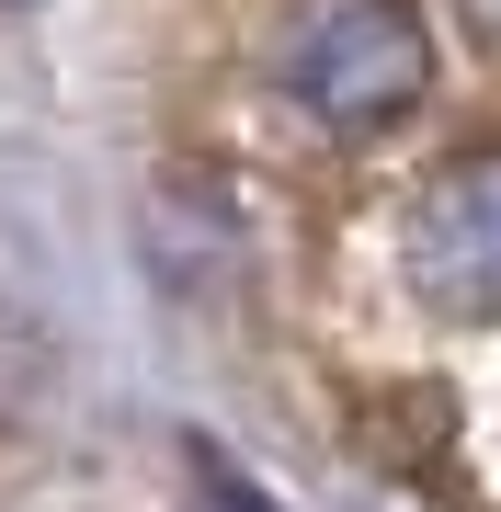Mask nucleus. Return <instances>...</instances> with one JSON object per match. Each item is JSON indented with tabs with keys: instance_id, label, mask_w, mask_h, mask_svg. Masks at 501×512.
Here are the masks:
<instances>
[{
	"instance_id": "20e7f679",
	"label": "nucleus",
	"mask_w": 501,
	"mask_h": 512,
	"mask_svg": "<svg viewBox=\"0 0 501 512\" xmlns=\"http://www.w3.org/2000/svg\"><path fill=\"white\" fill-rule=\"evenodd\" d=\"M445 12L467 23V46H479V57H501V0H445Z\"/></svg>"
},
{
	"instance_id": "f257e3e1",
	"label": "nucleus",
	"mask_w": 501,
	"mask_h": 512,
	"mask_svg": "<svg viewBox=\"0 0 501 512\" xmlns=\"http://www.w3.org/2000/svg\"><path fill=\"white\" fill-rule=\"evenodd\" d=\"M274 92L319 137H388L433 92V23L422 0H297L274 35Z\"/></svg>"
},
{
	"instance_id": "7ed1b4c3",
	"label": "nucleus",
	"mask_w": 501,
	"mask_h": 512,
	"mask_svg": "<svg viewBox=\"0 0 501 512\" xmlns=\"http://www.w3.org/2000/svg\"><path fill=\"white\" fill-rule=\"evenodd\" d=\"M194 512H274V501H262V490H240L228 467H205V478H194Z\"/></svg>"
},
{
	"instance_id": "f03ea898",
	"label": "nucleus",
	"mask_w": 501,
	"mask_h": 512,
	"mask_svg": "<svg viewBox=\"0 0 501 512\" xmlns=\"http://www.w3.org/2000/svg\"><path fill=\"white\" fill-rule=\"evenodd\" d=\"M399 274L433 319L456 330H490L501 319V137L490 148H456L422 194H410V228H399Z\"/></svg>"
},
{
	"instance_id": "39448f33",
	"label": "nucleus",
	"mask_w": 501,
	"mask_h": 512,
	"mask_svg": "<svg viewBox=\"0 0 501 512\" xmlns=\"http://www.w3.org/2000/svg\"><path fill=\"white\" fill-rule=\"evenodd\" d=\"M0 12H12V0H0Z\"/></svg>"
}]
</instances>
